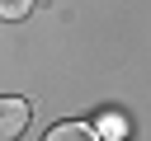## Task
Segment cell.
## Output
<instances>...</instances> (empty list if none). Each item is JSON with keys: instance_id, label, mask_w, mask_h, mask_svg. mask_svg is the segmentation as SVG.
Wrapping results in <instances>:
<instances>
[{"instance_id": "2", "label": "cell", "mask_w": 151, "mask_h": 141, "mask_svg": "<svg viewBox=\"0 0 151 141\" xmlns=\"http://www.w3.org/2000/svg\"><path fill=\"white\" fill-rule=\"evenodd\" d=\"M42 141H94V127H85V122H57Z\"/></svg>"}, {"instance_id": "4", "label": "cell", "mask_w": 151, "mask_h": 141, "mask_svg": "<svg viewBox=\"0 0 151 141\" xmlns=\"http://www.w3.org/2000/svg\"><path fill=\"white\" fill-rule=\"evenodd\" d=\"M99 127H104V141H123V132H118V118H99Z\"/></svg>"}, {"instance_id": "1", "label": "cell", "mask_w": 151, "mask_h": 141, "mask_svg": "<svg viewBox=\"0 0 151 141\" xmlns=\"http://www.w3.org/2000/svg\"><path fill=\"white\" fill-rule=\"evenodd\" d=\"M24 127H28V99L5 94V99H0V141H14Z\"/></svg>"}, {"instance_id": "3", "label": "cell", "mask_w": 151, "mask_h": 141, "mask_svg": "<svg viewBox=\"0 0 151 141\" xmlns=\"http://www.w3.org/2000/svg\"><path fill=\"white\" fill-rule=\"evenodd\" d=\"M33 9V0H0V19H24Z\"/></svg>"}]
</instances>
